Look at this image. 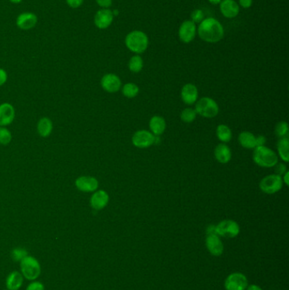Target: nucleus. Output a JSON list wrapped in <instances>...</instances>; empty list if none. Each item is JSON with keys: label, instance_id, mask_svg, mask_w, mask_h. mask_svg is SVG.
I'll use <instances>...</instances> for the list:
<instances>
[{"label": "nucleus", "instance_id": "1", "mask_svg": "<svg viewBox=\"0 0 289 290\" xmlns=\"http://www.w3.org/2000/svg\"><path fill=\"white\" fill-rule=\"evenodd\" d=\"M198 33L202 40L215 44L224 37V28L215 18H206L202 20L198 28Z\"/></svg>", "mask_w": 289, "mask_h": 290}, {"label": "nucleus", "instance_id": "2", "mask_svg": "<svg viewBox=\"0 0 289 290\" xmlns=\"http://www.w3.org/2000/svg\"><path fill=\"white\" fill-rule=\"evenodd\" d=\"M125 44L129 50L135 54H142L148 47V37L142 31H132L127 35Z\"/></svg>", "mask_w": 289, "mask_h": 290}, {"label": "nucleus", "instance_id": "3", "mask_svg": "<svg viewBox=\"0 0 289 290\" xmlns=\"http://www.w3.org/2000/svg\"><path fill=\"white\" fill-rule=\"evenodd\" d=\"M254 161L261 167H274L278 162L276 153L266 146H257L253 154Z\"/></svg>", "mask_w": 289, "mask_h": 290}, {"label": "nucleus", "instance_id": "4", "mask_svg": "<svg viewBox=\"0 0 289 290\" xmlns=\"http://www.w3.org/2000/svg\"><path fill=\"white\" fill-rule=\"evenodd\" d=\"M20 273L24 278L27 280L34 281L39 277L42 273L39 261L32 256H27L20 261Z\"/></svg>", "mask_w": 289, "mask_h": 290}, {"label": "nucleus", "instance_id": "5", "mask_svg": "<svg viewBox=\"0 0 289 290\" xmlns=\"http://www.w3.org/2000/svg\"><path fill=\"white\" fill-rule=\"evenodd\" d=\"M195 112L205 118H213L218 115L219 106L214 99L204 97L197 102Z\"/></svg>", "mask_w": 289, "mask_h": 290}, {"label": "nucleus", "instance_id": "6", "mask_svg": "<svg viewBox=\"0 0 289 290\" xmlns=\"http://www.w3.org/2000/svg\"><path fill=\"white\" fill-rule=\"evenodd\" d=\"M283 182L282 177L273 174L266 176V177L259 182V189L267 194H273L280 191L283 188Z\"/></svg>", "mask_w": 289, "mask_h": 290}, {"label": "nucleus", "instance_id": "7", "mask_svg": "<svg viewBox=\"0 0 289 290\" xmlns=\"http://www.w3.org/2000/svg\"><path fill=\"white\" fill-rule=\"evenodd\" d=\"M215 232L218 236L235 238L240 233V227L235 221L224 220L215 226Z\"/></svg>", "mask_w": 289, "mask_h": 290}, {"label": "nucleus", "instance_id": "8", "mask_svg": "<svg viewBox=\"0 0 289 290\" xmlns=\"http://www.w3.org/2000/svg\"><path fill=\"white\" fill-rule=\"evenodd\" d=\"M249 286V282L244 274L234 273L230 274L225 281L226 290H246Z\"/></svg>", "mask_w": 289, "mask_h": 290}, {"label": "nucleus", "instance_id": "9", "mask_svg": "<svg viewBox=\"0 0 289 290\" xmlns=\"http://www.w3.org/2000/svg\"><path fill=\"white\" fill-rule=\"evenodd\" d=\"M98 181L95 177L81 176L75 181L76 188L83 193H94L98 189Z\"/></svg>", "mask_w": 289, "mask_h": 290}, {"label": "nucleus", "instance_id": "10", "mask_svg": "<svg viewBox=\"0 0 289 290\" xmlns=\"http://www.w3.org/2000/svg\"><path fill=\"white\" fill-rule=\"evenodd\" d=\"M113 20H114V15L112 10L110 9H101L97 10L95 14L94 22L95 27L97 28L104 30L107 29L108 27H111Z\"/></svg>", "mask_w": 289, "mask_h": 290}, {"label": "nucleus", "instance_id": "11", "mask_svg": "<svg viewBox=\"0 0 289 290\" xmlns=\"http://www.w3.org/2000/svg\"><path fill=\"white\" fill-rule=\"evenodd\" d=\"M131 141L135 147L146 148L150 147L155 143V137L152 132L146 130H140L135 132Z\"/></svg>", "mask_w": 289, "mask_h": 290}, {"label": "nucleus", "instance_id": "12", "mask_svg": "<svg viewBox=\"0 0 289 290\" xmlns=\"http://www.w3.org/2000/svg\"><path fill=\"white\" fill-rule=\"evenodd\" d=\"M101 87L104 91L111 94L117 93L121 88V81L117 75L108 73L101 78Z\"/></svg>", "mask_w": 289, "mask_h": 290}, {"label": "nucleus", "instance_id": "13", "mask_svg": "<svg viewBox=\"0 0 289 290\" xmlns=\"http://www.w3.org/2000/svg\"><path fill=\"white\" fill-rule=\"evenodd\" d=\"M196 25L192 20L183 21L179 27L178 36L180 40L185 44L191 43L196 36Z\"/></svg>", "mask_w": 289, "mask_h": 290}, {"label": "nucleus", "instance_id": "14", "mask_svg": "<svg viewBox=\"0 0 289 290\" xmlns=\"http://www.w3.org/2000/svg\"><path fill=\"white\" fill-rule=\"evenodd\" d=\"M37 20V15L32 12H23L17 16L16 24L20 30L28 31L36 27Z\"/></svg>", "mask_w": 289, "mask_h": 290}, {"label": "nucleus", "instance_id": "15", "mask_svg": "<svg viewBox=\"0 0 289 290\" xmlns=\"http://www.w3.org/2000/svg\"><path fill=\"white\" fill-rule=\"evenodd\" d=\"M16 118V109L10 103L0 105V127H7L13 123Z\"/></svg>", "mask_w": 289, "mask_h": 290}, {"label": "nucleus", "instance_id": "16", "mask_svg": "<svg viewBox=\"0 0 289 290\" xmlns=\"http://www.w3.org/2000/svg\"><path fill=\"white\" fill-rule=\"evenodd\" d=\"M110 196L104 190H96L90 198V206L95 210H101L108 206Z\"/></svg>", "mask_w": 289, "mask_h": 290}, {"label": "nucleus", "instance_id": "17", "mask_svg": "<svg viewBox=\"0 0 289 290\" xmlns=\"http://www.w3.org/2000/svg\"><path fill=\"white\" fill-rule=\"evenodd\" d=\"M205 243H206V247L209 251V253L213 256L220 257L223 253L224 246H223L222 240L219 238L218 235H216V234L207 235L206 240H205Z\"/></svg>", "mask_w": 289, "mask_h": 290}, {"label": "nucleus", "instance_id": "18", "mask_svg": "<svg viewBox=\"0 0 289 290\" xmlns=\"http://www.w3.org/2000/svg\"><path fill=\"white\" fill-rule=\"evenodd\" d=\"M220 10L225 18L232 19L239 14V5L234 0H222L220 3Z\"/></svg>", "mask_w": 289, "mask_h": 290}, {"label": "nucleus", "instance_id": "19", "mask_svg": "<svg viewBox=\"0 0 289 290\" xmlns=\"http://www.w3.org/2000/svg\"><path fill=\"white\" fill-rule=\"evenodd\" d=\"M182 101L187 105H193L198 99V92L197 88L192 83L184 85L181 92Z\"/></svg>", "mask_w": 289, "mask_h": 290}, {"label": "nucleus", "instance_id": "20", "mask_svg": "<svg viewBox=\"0 0 289 290\" xmlns=\"http://www.w3.org/2000/svg\"><path fill=\"white\" fill-rule=\"evenodd\" d=\"M24 277L22 274L18 271L11 272L6 277L5 285L7 290H19L23 284Z\"/></svg>", "mask_w": 289, "mask_h": 290}, {"label": "nucleus", "instance_id": "21", "mask_svg": "<svg viewBox=\"0 0 289 290\" xmlns=\"http://www.w3.org/2000/svg\"><path fill=\"white\" fill-rule=\"evenodd\" d=\"M37 133L42 138H48L51 135L54 130V123L48 117H42L39 119L37 125Z\"/></svg>", "mask_w": 289, "mask_h": 290}, {"label": "nucleus", "instance_id": "22", "mask_svg": "<svg viewBox=\"0 0 289 290\" xmlns=\"http://www.w3.org/2000/svg\"><path fill=\"white\" fill-rule=\"evenodd\" d=\"M215 157L217 161L225 164L231 161L232 152L227 145L225 144H220L216 146L215 149Z\"/></svg>", "mask_w": 289, "mask_h": 290}, {"label": "nucleus", "instance_id": "23", "mask_svg": "<svg viewBox=\"0 0 289 290\" xmlns=\"http://www.w3.org/2000/svg\"><path fill=\"white\" fill-rule=\"evenodd\" d=\"M149 128L151 130L152 133L155 136L161 135L163 132H165L166 129V123L165 119L160 115H155L150 119L149 122Z\"/></svg>", "mask_w": 289, "mask_h": 290}, {"label": "nucleus", "instance_id": "24", "mask_svg": "<svg viewBox=\"0 0 289 290\" xmlns=\"http://www.w3.org/2000/svg\"><path fill=\"white\" fill-rule=\"evenodd\" d=\"M239 141L243 148H255L256 147V137L251 132H241L239 134Z\"/></svg>", "mask_w": 289, "mask_h": 290}, {"label": "nucleus", "instance_id": "25", "mask_svg": "<svg viewBox=\"0 0 289 290\" xmlns=\"http://www.w3.org/2000/svg\"><path fill=\"white\" fill-rule=\"evenodd\" d=\"M289 141L288 137L280 139L277 142V150L279 153L280 157L283 161H289Z\"/></svg>", "mask_w": 289, "mask_h": 290}, {"label": "nucleus", "instance_id": "26", "mask_svg": "<svg viewBox=\"0 0 289 290\" xmlns=\"http://www.w3.org/2000/svg\"><path fill=\"white\" fill-rule=\"evenodd\" d=\"M216 135L219 140H221L222 142L227 143L231 141L232 133L231 129L227 126L219 125L216 129Z\"/></svg>", "mask_w": 289, "mask_h": 290}, {"label": "nucleus", "instance_id": "27", "mask_svg": "<svg viewBox=\"0 0 289 290\" xmlns=\"http://www.w3.org/2000/svg\"><path fill=\"white\" fill-rule=\"evenodd\" d=\"M128 67L131 72H134V73L140 72L144 67V61L141 56L138 54L132 56L128 63Z\"/></svg>", "mask_w": 289, "mask_h": 290}, {"label": "nucleus", "instance_id": "28", "mask_svg": "<svg viewBox=\"0 0 289 290\" xmlns=\"http://www.w3.org/2000/svg\"><path fill=\"white\" fill-rule=\"evenodd\" d=\"M139 93V88L134 83H127L122 88V94L128 98H135Z\"/></svg>", "mask_w": 289, "mask_h": 290}, {"label": "nucleus", "instance_id": "29", "mask_svg": "<svg viewBox=\"0 0 289 290\" xmlns=\"http://www.w3.org/2000/svg\"><path fill=\"white\" fill-rule=\"evenodd\" d=\"M12 141V134L6 127H0V145L6 146Z\"/></svg>", "mask_w": 289, "mask_h": 290}, {"label": "nucleus", "instance_id": "30", "mask_svg": "<svg viewBox=\"0 0 289 290\" xmlns=\"http://www.w3.org/2000/svg\"><path fill=\"white\" fill-rule=\"evenodd\" d=\"M196 115L197 113L195 112V110L192 108H187L183 110V112H182L181 119L186 123H191L196 119Z\"/></svg>", "mask_w": 289, "mask_h": 290}, {"label": "nucleus", "instance_id": "31", "mask_svg": "<svg viewBox=\"0 0 289 290\" xmlns=\"http://www.w3.org/2000/svg\"><path fill=\"white\" fill-rule=\"evenodd\" d=\"M275 133L280 139L288 137V134H289V125H288V123L286 122H279L276 126Z\"/></svg>", "mask_w": 289, "mask_h": 290}, {"label": "nucleus", "instance_id": "32", "mask_svg": "<svg viewBox=\"0 0 289 290\" xmlns=\"http://www.w3.org/2000/svg\"><path fill=\"white\" fill-rule=\"evenodd\" d=\"M27 256H28V252L24 248H16L11 252V257L16 261H20Z\"/></svg>", "mask_w": 289, "mask_h": 290}, {"label": "nucleus", "instance_id": "33", "mask_svg": "<svg viewBox=\"0 0 289 290\" xmlns=\"http://www.w3.org/2000/svg\"><path fill=\"white\" fill-rule=\"evenodd\" d=\"M191 20L194 23H200L204 20V12L201 10H194L191 14Z\"/></svg>", "mask_w": 289, "mask_h": 290}, {"label": "nucleus", "instance_id": "34", "mask_svg": "<svg viewBox=\"0 0 289 290\" xmlns=\"http://www.w3.org/2000/svg\"><path fill=\"white\" fill-rule=\"evenodd\" d=\"M26 290H45L44 284L39 281H32Z\"/></svg>", "mask_w": 289, "mask_h": 290}, {"label": "nucleus", "instance_id": "35", "mask_svg": "<svg viewBox=\"0 0 289 290\" xmlns=\"http://www.w3.org/2000/svg\"><path fill=\"white\" fill-rule=\"evenodd\" d=\"M275 172H276V175L280 176V177L284 175L287 172L286 165L282 164V163H279V164L276 163L275 165Z\"/></svg>", "mask_w": 289, "mask_h": 290}, {"label": "nucleus", "instance_id": "36", "mask_svg": "<svg viewBox=\"0 0 289 290\" xmlns=\"http://www.w3.org/2000/svg\"><path fill=\"white\" fill-rule=\"evenodd\" d=\"M65 2L71 9H78L82 5L84 0H65Z\"/></svg>", "mask_w": 289, "mask_h": 290}, {"label": "nucleus", "instance_id": "37", "mask_svg": "<svg viewBox=\"0 0 289 290\" xmlns=\"http://www.w3.org/2000/svg\"><path fill=\"white\" fill-rule=\"evenodd\" d=\"M101 9H110L112 5V0H95Z\"/></svg>", "mask_w": 289, "mask_h": 290}, {"label": "nucleus", "instance_id": "38", "mask_svg": "<svg viewBox=\"0 0 289 290\" xmlns=\"http://www.w3.org/2000/svg\"><path fill=\"white\" fill-rule=\"evenodd\" d=\"M7 81H8L7 71L3 68H0V87H2V86L5 84Z\"/></svg>", "mask_w": 289, "mask_h": 290}, {"label": "nucleus", "instance_id": "39", "mask_svg": "<svg viewBox=\"0 0 289 290\" xmlns=\"http://www.w3.org/2000/svg\"><path fill=\"white\" fill-rule=\"evenodd\" d=\"M239 4L243 9H249L252 6L253 0H239Z\"/></svg>", "mask_w": 289, "mask_h": 290}, {"label": "nucleus", "instance_id": "40", "mask_svg": "<svg viewBox=\"0 0 289 290\" xmlns=\"http://www.w3.org/2000/svg\"><path fill=\"white\" fill-rule=\"evenodd\" d=\"M266 139L264 136H258L256 137V147L257 146H264L266 144Z\"/></svg>", "mask_w": 289, "mask_h": 290}, {"label": "nucleus", "instance_id": "41", "mask_svg": "<svg viewBox=\"0 0 289 290\" xmlns=\"http://www.w3.org/2000/svg\"><path fill=\"white\" fill-rule=\"evenodd\" d=\"M206 233H207V235L216 234V232H215V226H214V225L209 226L208 227H207V230H206ZM216 235H217V234H216Z\"/></svg>", "mask_w": 289, "mask_h": 290}, {"label": "nucleus", "instance_id": "42", "mask_svg": "<svg viewBox=\"0 0 289 290\" xmlns=\"http://www.w3.org/2000/svg\"><path fill=\"white\" fill-rule=\"evenodd\" d=\"M247 290H262L261 288L258 286V285H256V284H251V285H249L247 287L246 289Z\"/></svg>", "mask_w": 289, "mask_h": 290}, {"label": "nucleus", "instance_id": "43", "mask_svg": "<svg viewBox=\"0 0 289 290\" xmlns=\"http://www.w3.org/2000/svg\"><path fill=\"white\" fill-rule=\"evenodd\" d=\"M283 182H284L286 185H289V172H287L283 176Z\"/></svg>", "mask_w": 289, "mask_h": 290}, {"label": "nucleus", "instance_id": "44", "mask_svg": "<svg viewBox=\"0 0 289 290\" xmlns=\"http://www.w3.org/2000/svg\"><path fill=\"white\" fill-rule=\"evenodd\" d=\"M209 2L213 4V5H217V4L221 3L222 0H209Z\"/></svg>", "mask_w": 289, "mask_h": 290}, {"label": "nucleus", "instance_id": "45", "mask_svg": "<svg viewBox=\"0 0 289 290\" xmlns=\"http://www.w3.org/2000/svg\"><path fill=\"white\" fill-rule=\"evenodd\" d=\"M10 3H15V4H18V3H20L22 2V0H9Z\"/></svg>", "mask_w": 289, "mask_h": 290}, {"label": "nucleus", "instance_id": "46", "mask_svg": "<svg viewBox=\"0 0 289 290\" xmlns=\"http://www.w3.org/2000/svg\"><path fill=\"white\" fill-rule=\"evenodd\" d=\"M112 12H113V15H114V16H118V13H119V11H118V10H114V11H112Z\"/></svg>", "mask_w": 289, "mask_h": 290}, {"label": "nucleus", "instance_id": "47", "mask_svg": "<svg viewBox=\"0 0 289 290\" xmlns=\"http://www.w3.org/2000/svg\"></svg>", "mask_w": 289, "mask_h": 290}]
</instances>
